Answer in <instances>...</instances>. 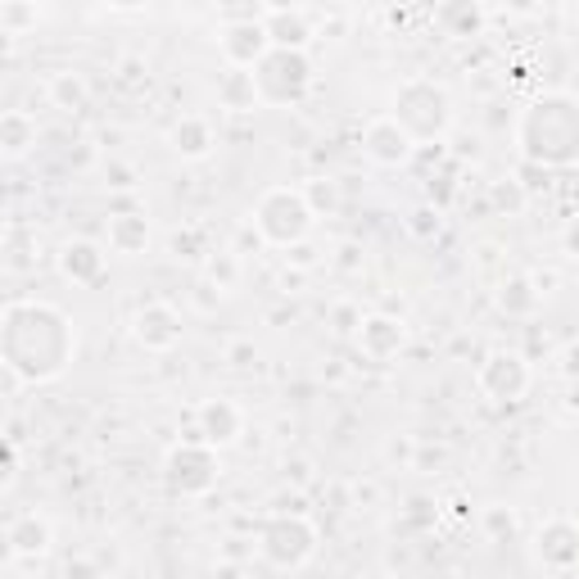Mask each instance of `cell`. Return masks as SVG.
<instances>
[{
  "label": "cell",
  "mask_w": 579,
  "mask_h": 579,
  "mask_svg": "<svg viewBox=\"0 0 579 579\" xmlns=\"http://www.w3.org/2000/svg\"><path fill=\"white\" fill-rule=\"evenodd\" d=\"M0 349H5L10 377L46 385L63 377L68 362L78 354L73 317L59 313L55 303H10L5 322H0Z\"/></svg>",
  "instance_id": "1"
},
{
  "label": "cell",
  "mask_w": 579,
  "mask_h": 579,
  "mask_svg": "<svg viewBox=\"0 0 579 579\" xmlns=\"http://www.w3.org/2000/svg\"><path fill=\"white\" fill-rule=\"evenodd\" d=\"M517 146H521V159L543 167V173L575 167L579 163V95H566V91L539 95L517 123Z\"/></svg>",
  "instance_id": "2"
},
{
  "label": "cell",
  "mask_w": 579,
  "mask_h": 579,
  "mask_svg": "<svg viewBox=\"0 0 579 579\" xmlns=\"http://www.w3.org/2000/svg\"><path fill=\"white\" fill-rule=\"evenodd\" d=\"M390 114H394V123L413 136L417 150H421V146H439L449 136V127H453V100H449V91L439 86L435 78H407L394 91V109Z\"/></svg>",
  "instance_id": "3"
},
{
  "label": "cell",
  "mask_w": 579,
  "mask_h": 579,
  "mask_svg": "<svg viewBox=\"0 0 579 579\" xmlns=\"http://www.w3.org/2000/svg\"><path fill=\"white\" fill-rule=\"evenodd\" d=\"M254 231H258V241L263 245H277V250H294L309 241V231H313V209H309V199H303V190L294 186H271L258 195L254 204Z\"/></svg>",
  "instance_id": "4"
},
{
  "label": "cell",
  "mask_w": 579,
  "mask_h": 579,
  "mask_svg": "<svg viewBox=\"0 0 579 579\" xmlns=\"http://www.w3.org/2000/svg\"><path fill=\"white\" fill-rule=\"evenodd\" d=\"M258 557L277 570H299L317 557V525L299 512H271L258 525Z\"/></svg>",
  "instance_id": "5"
},
{
  "label": "cell",
  "mask_w": 579,
  "mask_h": 579,
  "mask_svg": "<svg viewBox=\"0 0 579 579\" xmlns=\"http://www.w3.org/2000/svg\"><path fill=\"white\" fill-rule=\"evenodd\" d=\"M254 82H258V100L267 109H294L313 91V63L303 50H281L277 46L254 68Z\"/></svg>",
  "instance_id": "6"
},
{
  "label": "cell",
  "mask_w": 579,
  "mask_h": 579,
  "mask_svg": "<svg viewBox=\"0 0 579 579\" xmlns=\"http://www.w3.org/2000/svg\"><path fill=\"white\" fill-rule=\"evenodd\" d=\"M218 475H222V462H218V449L213 444H204L199 435H186L182 444L167 453L163 462V480L173 494L182 498H204L213 485H218Z\"/></svg>",
  "instance_id": "7"
},
{
  "label": "cell",
  "mask_w": 579,
  "mask_h": 579,
  "mask_svg": "<svg viewBox=\"0 0 579 579\" xmlns=\"http://www.w3.org/2000/svg\"><path fill=\"white\" fill-rule=\"evenodd\" d=\"M263 14H267V10H250V14H241L235 23H227V27L218 32V50H222L227 68H245V73H254V68H258L271 50H277V46H271V37H267Z\"/></svg>",
  "instance_id": "8"
},
{
  "label": "cell",
  "mask_w": 579,
  "mask_h": 579,
  "mask_svg": "<svg viewBox=\"0 0 579 579\" xmlns=\"http://www.w3.org/2000/svg\"><path fill=\"white\" fill-rule=\"evenodd\" d=\"M475 385H480V394L494 398V403H517L530 390V362L521 354L498 349V354H489L480 362V371H475Z\"/></svg>",
  "instance_id": "9"
},
{
  "label": "cell",
  "mask_w": 579,
  "mask_h": 579,
  "mask_svg": "<svg viewBox=\"0 0 579 579\" xmlns=\"http://www.w3.org/2000/svg\"><path fill=\"white\" fill-rule=\"evenodd\" d=\"M534 557H539L543 570H553V575L579 570V525L570 517L543 521L539 534H534Z\"/></svg>",
  "instance_id": "10"
},
{
  "label": "cell",
  "mask_w": 579,
  "mask_h": 579,
  "mask_svg": "<svg viewBox=\"0 0 579 579\" xmlns=\"http://www.w3.org/2000/svg\"><path fill=\"white\" fill-rule=\"evenodd\" d=\"M362 154L381 167H407L417 159V141L394 123V114H381L362 127Z\"/></svg>",
  "instance_id": "11"
},
{
  "label": "cell",
  "mask_w": 579,
  "mask_h": 579,
  "mask_svg": "<svg viewBox=\"0 0 579 579\" xmlns=\"http://www.w3.org/2000/svg\"><path fill=\"white\" fill-rule=\"evenodd\" d=\"M131 335H136V345L150 349V354H167V349H177L182 345V313L173 309V303H146L141 313L131 317Z\"/></svg>",
  "instance_id": "12"
},
{
  "label": "cell",
  "mask_w": 579,
  "mask_h": 579,
  "mask_svg": "<svg viewBox=\"0 0 579 579\" xmlns=\"http://www.w3.org/2000/svg\"><path fill=\"white\" fill-rule=\"evenodd\" d=\"M195 435L204 439V444L227 449L245 435V413L231 398H204L199 413H195Z\"/></svg>",
  "instance_id": "13"
},
{
  "label": "cell",
  "mask_w": 579,
  "mask_h": 579,
  "mask_svg": "<svg viewBox=\"0 0 579 579\" xmlns=\"http://www.w3.org/2000/svg\"><path fill=\"white\" fill-rule=\"evenodd\" d=\"M354 339H358L362 358H371V362H394L403 354V345H407V326L398 317H390V313H371Z\"/></svg>",
  "instance_id": "14"
},
{
  "label": "cell",
  "mask_w": 579,
  "mask_h": 579,
  "mask_svg": "<svg viewBox=\"0 0 579 579\" xmlns=\"http://www.w3.org/2000/svg\"><path fill=\"white\" fill-rule=\"evenodd\" d=\"M59 271H63V281H73V286H100L109 271V258L95 241H68L59 250Z\"/></svg>",
  "instance_id": "15"
},
{
  "label": "cell",
  "mask_w": 579,
  "mask_h": 579,
  "mask_svg": "<svg viewBox=\"0 0 579 579\" xmlns=\"http://www.w3.org/2000/svg\"><path fill=\"white\" fill-rule=\"evenodd\" d=\"M167 146H173L177 159L186 163H199V159H209L213 146H218V136H213V123L204 118V114H182L173 123V131H167Z\"/></svg>",
  "instance_id": "16"
},
{
  "label": "cell",
  "mask_w": 579,
  "mask_h": 579,
  "mask_svg": "<svg viewBox=\"0 0 579 579\" xmlns=\"http://www.w3.org/2000/svg\"><path fill=\"white\" fill-rule=\"evenodd\" d=\"M263 23H267L271 46H281V50H303L317 37V32H313V10H267Z\"/></svg>",
  "instance_id": "17"
},
{
  "label": "cell",
  "mask_w": 579,
  "mask_h": 579,
  "mask_svg": "<svg viewBox=\"0 0 579 579\" xmlns=\"http://www.w3.org/2000/svg\"><path fill=\"white\" fill-rule=\"evenodd\" d=\"M5 543H10V553H14L19 561H27V557H46V553H50V521L37 517V512H23V517L10 521Z\"/></svg>",
  "instance_id": "18"
},
{
  "label": "cell",
  "mask_w": 579,
  "mask_h": 579,
  "mask_svg": "<svg viewBox=\"0 0 579 579\" xmlns=\"http://www.w3.org/2000/svg\"><path fill=\"white\" fill-rule=\"evenodd\" d=\"M218 105L231 109V114H250V109H258L263 100H258V82H254V73H245V68H227V73L218 78Z\"/></svg>",
  "instance_id": "19"
},
{
  "label": "cell",
  "mask_w": 579,
  "mask_h": 579,
  "mask_svg": "<svg viewBox=\"0 0 579 579\" xmlns=\"http://www.w3.org/2000/svg\"><path fill=\"white\" fill-rule=\"evenodd\" d=\"M498 309L507 317H534L543 309V286L534 277H507L498 286Z\"/></svg>",
  "instance_id": "20"
},
{
  "label": "cell",
  "mask_w": 579,
  "mask_h": 579,
  "mask_svg": "<svg viewBox=\"0 0 579 579\" xmlns=\"http://www.w3.org/2000/svg\"><path fill=\"white\" fill-rule=\"evenodd\" d=\"M146 245H150L146 213H118V218H109V250L114 254H146Z\"/></svg>",
  "instance_id": "21"
},
{
  "label": "cell",
  "mask_w": 579,
  "mask_h": 579,
  "mask_svg": "<svg viewBox=\"0 0 579 579\" xmlns=\"http://www.w3.org/2000/svg\"><path fill=\"white\" fill-rule=\"evenodd\" d=\"M0 146H5L10 159L27 154L32 146H37V118L23 114V109H10L5 118H0Z\"/></svg>",
  "instance_id": "22"
},
{
  "label": "cell",
  "mask_w": 579,
  "mask_h": 579,
  "mask_svg": "<svg viewBox=\"0 0 579 579\" xmlns=\"http://www.w3.org/2000/svg\"><path fill=\"white\" fill-rule=\"evenodd\" d=\"M435 23H444L449 37H475L480 23H485V14H480V5H439Z\"/></svg>",
  "instance_id": "23"
},
{
  "label": "cell",
  "mask_w": 579,
  "mask_h": 579,
  "mask_svg": "<svg viewBox=\"0 0 579 579\" xmlns=\"http://www.w3.org/2000/svg\"><path fill=\"white\" fill-rule=\"evenodd\" d=\"M50 100H55L59 109H82L86 100H91V91H86L82 73H55L50 78Z\"/></svg>",
  "instance_id": "24"
},
{
  "label": "cell",
  "mask_w": 579,
  "mask_h": 579,
  "mask_svg": "<svg viewBox=\"0 0 579 579\" xmlns=\"http://www.w3.org/2000/svg\"><path fill=\"white\" fill-rule=\"evenodd\" d=\"M303 199H309V209H313V218H331L335 209H339V186L331 182V177H317V182H309L303 186Z\"/></svg>",
  "instance_id": "25"
},
{
  "label": "cell",
  "mask_w": 579,
  "mask_h": 579,
  "mask_svg": "<svg viewBox=\"0 0 579 579\" xmlns=\"http://www.w3.org/2000/svg\"><path fill=\"white\" fill-rule=\"evenodd\" d=\"M235 277H241V258H235L231 250H213V254H209V286L231 290Z\"/></svg>",
  "instance_id": "26"
},
{
  "label": "cell",
  "mask_w": 579,
  "mask_h": 579,
  "mask_svg": "<svg viewBox=\"0 0 579 579\" xmlns=\"http://www.w3.org/2000/svg\"><path fill=\"white\" fill-rule=\"evenodd\" d=\"M530 204V190L512 177V182H494V209H502V213H521Z\"/></svg>",
  "instance_id": "27"
},
{
  "label": "cell",
  "mask_w": 579,
  "mask_h": 579,
  "mask_svg": "<svg viewBox=\"0 0 579 579\" xmlns=\"http://www.w3.org/2000/svg\"><path fill=\"white\" fill-rule=\"evenodd\" d=\"M362 309H358V303H349V299H339L335 303V309H331V326L339 331V335H358L362 331Z\"/></svg>",
  "instance_id": "28"
},
{
  "label": "cell",
  "mask_w": 579,
  "mask_h": 579,
  "mask_svg": "<svg viewBox=\"0 0 579 579\" xmlns=\"http://www.w3.org/2000/svg\"><path fill=\"white\" fill-rule=\"evenodd\" d=\"M173 250H177V258H204V254H213L209 245H204V227L177 231V235H173Z\"/></svg>",
  "instance_id": "29"
},
{
  "label": "cell",
  "mask_w": 579,
  "mask_h": 579,
  "mask_svg": "<svg viewBox=\"0 0 579 579\" xmlns=\"http://www.w3.org/2000/svg\"><path fill=\"white\" fill-rule=\"evenodd\" d=\"M485 525H489V534H494V539H512L517 517L507 512V507H489V512H485Z\"/></svg>",
  "instance_id": "30"
},
{
  "label": "cell",
  "mask_w": 579,
  "mask_h": 579,
  "mask_svg": "<svg viewBox=\"0 0 579 579\" xmlns=\"http://www.w3.org/2000/svg\"><path fill=\"white\" fill-rule=\"evenodd\" d=\"M407 231L421 235V241H430V235H439V209H417L413 218H407Z\"/></svg>",
  "instance_id": "31"
},
{
  "label": "cell",
  "mask_w": 579,
  "mask_h": 579,
  "mask_svg": "<svg viewBox=\"0 0 579 579\" xmlns=\"http://www.w3.org/2000/svg\"><path fill=\"white\" fill-rule=\"evenodd\" d=\"M557 362H561V377L579 385V335H575V339H570V345L561 349V358H557Z\"/></svg>",
  "instance_id": "32"
},
{
  "label": "cell",
  "mask_w": 579,
  "mask_h": 579,
  "mask_svg": "<svg viewBox=\"0 0 579 579\" xmlns=\"http://www.w3.org/2000/svg\"><path fill=\"white\" fill-rule=\"evenodd\" d=\"M227 362L231 367H250L254 362V345H250V339H235V345L227 349Z\"/></svg>",
  "instance_id": "33"
},
{
  "label": "cell",
  "mask_w": 579,
  "mask_h": 579,
  "mask_svg": "<svg viewBox=\"0 0 579 579\" xmlns=\"http://www.w3.org/2000/svg\"><path fill=\"white\" fill-rule=\"evenodd\" d=\"M561 250H566V258H575L579 263V213L570 218V227L561 231Z\"/></svg>",
  "instance_id": "34"
},
{
  "label": "cell",
  "mask_w": 579,
  "mask_h": 579,
  "mask_svg": "<svg viewBox=\"0 0 579 579\" xmlns=\"http://www.w3.org/2000/svg\"><path fill=\"white\" fill-rule=\"evenodd\" d=\"M271 512H299V517H309V512H303V494H277Z\"/></svg>",
  "instance_id": "35"
},
{
  "label": "cell",
  "mask_w": 579,
  "mask_h": 579,
  "mask_svg": "<svg viewBox=\"0 0 579 579\" xmlns=\"http://www.w3.org/2000/svg\"><path fill=\"white\" fill-rule=\"evenodd\" d=\"M286 258H290L294 267H313V263H317V250H313L309 241H303V245H294V250H286Z\"/></svg>",
  "instance_id": "36"
},
{
  "label": "cell",
  "mask_w": 579,
  "mask_h": 579,
  "mask_svg": "<svg viewBox=\"0 0 579 579\" xmlns=\"http://www.w3.org/2000/svg\"><path fill=\"white\" fill-rule=\"evenodd\" d=\"M377 498H381V489L371 485V480H367V485H362V480L354 485V502H358V507H371V502H377Z\"/></svg>",
  "instance_id": "37"
},
{
  "label": "cell",
  "mask_w": 579,
  "mask_h": 579,
  "mask_svg": "<svg viewBox=\"0 0 579 579\" xmlns=\"http://www.w3.org/2000/svg\"><path fill=\"white\" fill-rule=\"evenodd\" d=\"M390 458H394V462H413V439H394V444H390Z\"/></svg>",
  "instance_id": "38"
},
{
  "label": "cell",
  "mask_w": 579,
  "mask_h": 579,
  "mask_svg": "<svg viewBox=\"0 0 579 579\" xmlns=\"http://www.w3.org/2000/svg\"><path fill=\"white\" fill-rule=\"evenodd\" d=\"M213 579H241V566H235V561H222V566L213 570Z\"/></svg>",
  "instance_id": "39"
},
{
  "label": "cell",
  "mask_w": 579,
  "mask_h": 579,
  "mask_svg": "<svg viewBox=\"0 0 579 579\" xmlns=\"http://www.w3.org/2000/svg\"><path fill=\"white\" fill-rule=\"evenodd\" d=\"M358 579H394V575H385V570H371V575H358Z\"/></svg>",
  "instance_id": "40"
}]
</instances>
